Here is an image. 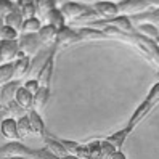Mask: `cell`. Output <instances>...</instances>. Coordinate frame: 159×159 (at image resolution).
Wrapping results in <instances>:
<instances>
[{
  "label": "cell",
  "instance_id": "obj_16",
  "mask_svg": "<svg viewBox=\"0 0 159 159\" xmlns=\"http://www.w3.org/2000/svg\"><path fill=\"white\" fill-rule=\"evenodd\" d=\"M43 20L47 21V24H52V26L57 27V29L66 26V18H64V15L61 13V8H58V7H55L53 10H50L43 16Z\"/></svg>",
  "mask_w": 159,
  "mask_h": 159
},
{
  "label": "cell",
  "instance_id": "obj_11",
  "mask_svg": "<svg viewBox=\"0 0 159 159\" xmlns=\"http://www.w3.org/2000/svg\"><path fill=\"white\" fill-rule=\"evenodd\" d=\"M27 117H29V125H31V134L35 137L45 138L47 137V130H45V124L39 114V111H35L34 108L31 111H27Z\"/></svg>",
  "mask_w": 159,
  "mask_h": 159
},
{
  "label": "cell",
  "instance_id": "obj_24",
  "mask_svg": "<svg viewBox=\"0 0 159 159\" xmlns=\"http://www.w3.org/2000/svg\"><path fill=\"white\" fill-rule=\"evenodd\" d=\"M16 127H18V135H20V138H24L31 134V125H29V117H27V114L20 116L16 119Z\"/></svg>",
  "mask_w": 159,
  "mask_h": 159
},
{
  "label": "cell",
  "instance_id": "obj_31",
  "mask_svg": "<svg viewBox=\"0 0 159 159\" xmlns=\"http://www.w3.org/2000/svg\"><path fill=\"white\" fill-rule=\"evenodd\" d=\"M0 159H26V157H0Z\"/></svg>",
  "mask_w": 159,
  "mask_h": 159
},
{
  "label": "cell",
  "instance_id": "obj_3",
  "mask_svg": "<svg viewBox=\"0 0 159 159\" xmlns=\"http://www.w3.org/2000/svg\"><path fill=\"white\" fill-rule=\"evenodd\" d=\"M18 45H20V55H18V58L23 57V55L35 57L43 48L37 32H21V35L18 37Z\"/></svg>",
  "mask_w": 159,
  "mask_h": 159
},
{
  "label": "cell",
  "instance_id": "obj_29",
  "mask_svg": "<svg viewBox=\"0 0 159 159\" xmlns=\"http://www.w3.org/2000/svg\"><path fill=\"white\" fill-rule=\"evenodd\" d=\"M5 117H11V116L8 114V111H7V109H5V106H3L2 109H0V122H2V120H3Z\"/></svg>",
  "mask_w": 159,
  "mask_h": 159
},
{
  "label": "cell",
  "instance_id": "obj_1",
  "mask_svg": "<svg viewBox=\"0 0 159 159\" xmlns=\"http://www.w3.org/2000/svg\"><path fill=\"white\" fill-rule=\"evenodd\" d=\"M157 105H159V80L151 87V90H149V93L146 95V98L143 100V103L135 109V113L132 114L130 120L127 122L125 129L119 130V132H116V134H113V135H109L106 140H108V142L113 145L116 149H120V148H122V145H124V142H125V138L129 137V134L132 132V130H134L140 122H142V120H143L149 113H151V111H153Z\"/></svg>",
  "mask_w": 159,
  "mask_h": 159
},
{
  "label": "cell",
  "instance_id": "obj_9",
  "mask_svg": "<svg viewBox=\"0 0 159 159\" xmlns=\"http://www.w3.org/2000/svg\"><path fill=\"white\" fill-rule=\"evenodd\" d=\"M39 40L43 45V48H50L52 45L57 43V35H58V29L52 24H42V27L37 31Z\"/></svg>",
  "mask_w": 159,
  "mask_h": 159
},
{
  "label": "cell",
  "instance_id": "obj_32",
  "mask_svg": "<svg viewBox=\"0 0 159 159\" xmlns=\"http://www.w3.org/2000/svg\"><path fill=\"white\" fill-rule=\"evenodd\" d=\"M2 108H3V105H2V103H0V109H2Z\"/></svg>",
  "mask_w": 159,
  "mask_h": 159
},
{
  "label": "cell",
  "instance_id": "obj_23",
  "mask_svg": "<svg viewBox=\"0 0 159 159\" xmlns=\"http://www.w3.org/2000/svg\"><path fill=\"white\" fill-rule=\"evenodd\" d=\"M57 5V0H35V10L40 15V18L43 20V16L48 13L50 10H53Z\"/></svg>",
  "mask_w": 159,
  "mask_h": 159
},
{
  "label": "cell",
  "instance_id": "obj_14",
  "mask_svg": "<svg viewBox=\"0 0 159 159\" xmlns=\"http://www.w3.org/2000/svg\"><path fill=\"white\" fill-rule=\"evenodd\" d=\"M0 130H2V135L8 140H20L18 135V127H16V119L15 117H5L2 122H0Z\"/></svg>",
  "mask_w": 159,
  "mask_h": 159
},
{
  "label": "cell",
  "instance_id": "obj_7",
  "mask_svg": "<svg viewBox=\"0 0 159 159\" xmlns=\"http://www.w3.org/2000/svg\"><path fill=\"white\" fill-rule=\"evenodd\" d=\"M20 55L18 40H0V63H11Z\"/></svg>",
  "mask_w": 159,
  "mask_h": 159
},
{
  "label": "cell",
  "instance_id": "obj_2",
  "mask_svg": "<svg viewBox=\"0 0 159 159\" xmlns=\"http://www.w3.org/2000/svg\"><path fill=\"white\" fill-rule=\"evenodd\" d=\"M61 13L64 15L68 21H95L98 20L95 10L92 8V5L80 3V2H64L61 7Z\"/></svg>",
  "mask_w": 159,
  "mask_h": 159
},
{
  "label": "cell",
  "instance_id": "obj_5",
  "mask_svg": "<svg viewBox=\"0 0 159 159\" xmlns=\"http://www.w3.org/2000/svg\"><path fill=\"white\" fill-rule=\"evenodd\" d=\"M90 5H92L93 10H95L98 20H111V18H116V16L119 15L117 3H114V2H108V0H98V2L90 3Z\"/></svg>",
  "mask_w": 159,
  "mask_h": 159
},
{
  "label": "cell",
  "instance_id": "obj_27",
  "mask_svg": "<svg viewBox=\"0 0 159 159\" xmlns=\"http://www.w3.org/2000/svg\"><path fill=\"white\" fill-rule=\"evenodd\" d=\"M16 10V3L13 0H0V16L5 18L8 13Z\"/></svg>",
  "mask_w": 159,
  "mask_h": 159
},
{
  "label": "cell",
  "instance_id": "obj_21",
  "mask_svg": "<svg viewBox=\"0 0 159 159\" xmlns=\"http://www.w3.org/2000/svg\"><path fill=\"white\" fill-rule=\"evenodd\" d=\"M3 21H5V24L7 26H10V27H13V29H16L18 32H20L21 29H23V21H24V18H23V15L20 13V10H13L11 13H8L5 18H3Z\"/></svg>",
  "mask_w": 159,
  "mask_h": 159
},
{
  "label": "cell",
  "instance_id": "obj_22",
  "mask_svg": "<svg viewBox=\"0 0 159 159\" xmlns=\"http://www.w3.org/2000/svg\"><path fill=\"white\" fill-rule=\"evenodd\" d=\"M42 27V20L37 16H31V18H26L23 21V29L21 32H37Z\"/></svg>",
  "mask_w": 159,
  "mask_h": 159
},
{
  "label": "cell",
  "instance_id": "obj_25",
  "mask_svg": "<svg viewBox=\"0 0 159 159\" xmlns=\"http://www.w3.org/2000/svg\"><path fill=\"white\" fill-rule=\"evenodd\" d=\"M5 109L8 111V114H10L11 117L13 116H16V119L18 117H20V116H24V114H27L26 113V111L20 106V105H18V103L15 101V98H11V100H8V101H5Z\"/></svg>",
  "mask_w": 159,
  "mask_h": 159
},
{
  "label": "cell",
  "instance_id": "obj_13",
  "mask_svg": "<svg viewBox=\"0 0 159 159\" xmlns=\"http://www.w3.org/2000/svg\"><path fill=\"white\" fill-rule=\"evenodd\" d=\"M31 57H27V55H23L20 57L15 63V76H13V80H21L23 77H26L27 74H29V69H31Z\"/></svg>",
  "mask_w": 159,
  "mask_h": 159
},
{
  "label": "cell",
  "instance_id": "obj_8",
  "mask_svg": "<svg viewBox=\"0 0 159 159\" xmlns=\"http://www.w3.org/2000/svg\"><path fill=\"white\" fill-rule=\"evenodd\" d=\"M129 18H130V21L134 23V26L143 24V23H149V24H153V26L159 27V7L149 8V10H146V11L132 15V16H129Z\"/></svg>",
  "mask_w": 159,
  "mask_h": 159
},
{
  "label": "cell",
  "instance_id": "obj_17",
  "mask_svg": "<svg viewBox=\"0 0 159 159\" xmlns=\"http://www.w3.org/2000/svg\"><path fill=\"white\" fill-rule=\"evenodd\" d=\"M48 100H50V87H39V90L34 95V109L35 111L43 109Z\"/></svg>",
  "mask_w": 159,
  "mask_h": 159
},
{
  "label": "cell",
  "instance_id": "obj_10",
  "mask_svg": "<svg viewBox=\"0 0 159 159\" xmlns=\"http://www.w3.org/2000/svg\"><path fill=\"white\" fill-rule=\"evenodd\" d=\"M13 98H15V101L18 103V105H20V106L26 111V113L34 108V93H31L29 90L23 85V84L16 89Z\"/></svg>",
  "mask_w": 159,
  "mask_h": 159
},
{
  "label": "cell",
  "instance_id": "obj_28",
  "mask_svg": "<svg viewBox=\"0 0 159 159\" xmlns=\"http://www.w3.org/2000/svg\"><path fill=\"white\" fill-rule=\"evenodd\" d=\"M23 85L29 90L31 93H34V95H35V92L39 90V80H37V79H29V80H26Z\"/></svg>",
  "mask_w": 159,
  "mask_h": 159
},
{
  "label": "cell",
  "instance_id": "obj_15",
  "mask_svg": "<svg viewBox=\"0 0 159 159\" xmlns=\"http://www.w3.org/2000/svg\"><path fill=\"white\" fill-rule=\"evenodd\" d=\"M43 142H45V148L48 149L53 156H57V157H60V159L69 156V153L66 151V148L63 146V143L60 142V140H55V138H52V137L47 135V137L43 138Z\"/></svg>",
  "mask_w": 159,
  "mask_h": 159
},
{
  "label": "cell",
  "instance_id": "obj_6",
  "mask_svg": "<svg viewBox=\"0 0 159 159\" xmlns=\"http://www.w3.org/2000/svg\"><path fill=\"white\" fill-rule=\"evenodd\" d=\"M79 35H77V29L69 26H63L58 29V35H57V47L60 48H66L74 43H79Z\"/></svg>",
  "mask_w": 159,
  "mask_h": 159
},
{
  "label": "cell",
  "instance_id": "obj_30",
  "mask_svg": "<svg viewBox=\"0 0 159 159\" xmlns=\"http://www.w3.org/2000/svg\"><path fill=\"white\" fill-rule=\"evenodd\" d=\"M5 26V21H3V18L2 16H0V31H2V27Z\"/></svg>",
  "mask_w": 159,
  "mask_h": 159
},
{
  "label": "cell",
  "instance_id": "obj_19",
  "mask_svg": "<svg viewBox=\"0 0 159 159\" xmlns=\"http://www.w3.org/2000/svg\"><path fill=\"white\" fill-rule=\"evenodd\" d=\"M135 29H137L138 34H142V35H145L148 39H151V40L159 43V29L156 26L149 24V23H143V24H137Z\"/></svg>",
  "mask_w": 159,
  "mask_h": 159
},
{
  "label": "cell",
  "instance_id": "obj_4",
  "mask_svg": "<svg viewBox=\"0 0 159 159\" xmlns=\"http://www.w3.org/2000/svg\"><path fill=\"white\" fill-rule=\"evenodd\" d=\"M149 3L148 0H119L117 2V10L119 15H125V16H132L137 13H142L149 10Z\"/></svg>",
  "mask_w": 159,
  "mask_h": 159
},
{
  "label": "cell",
  "instance_id": "obj_26",
  "mask_svg": "<svg viewBox=\"0 0 159 159\" xmlns=\"http://www.w3.org/2000/svg\"><path fill=\"white\" fill-rule=\"evenodd\" d=\"M18 37H20V32L7 24L0 31V40H18Z\"/></svg>",
  "mask_w": 159,
  "mask_h": 159
},
{
  "label": "cell",
  "instance_id": "obj_20",
  "mask_svg": "<svg viewBox=\"0 0 159 159\" xmlns=\"http://www.w3.org/2000/svg\"><path fill=\"white\" fill-rule=\"evenodd\" d=\"M15 76V63H3L0 64V87L7 85L13 80Z\"/></svg>",
  "mask_w": 159,
  "mask_h": 159
},
{
  "label": "cell",
  "instance_id": "obj_18",
  "mask_svg": "<svg viewBox=\"0 0 159 159\" xmlns=\"http://www.w3.org/2000/svg\"><path fill=\"white\" fill-rule=\"evenodd\" d=\"M16 8L20 10V13L23 15V18H31L35 16L37 10H35V0H15Z\"/></svg>",
  "mask_w": 159,
  "mask_h": 159
},
{
  "label": "cell",
  "instance_id": "obj_12",
  "mask_svg": "<svg viewBox=\"0 0 159 159\" xmlns=\"http://www.w3.org/2000/svg\"><path fill=\"white\" fill-rule=\"evenodd\" d=\"M77 29V35L80 42L85 40H106V35L103 34L101 29L97 27H90V26H84V27H76Z\"/></svg>",
  "mask_w": 159,
  "mask_h": 159
}]
</instances>
